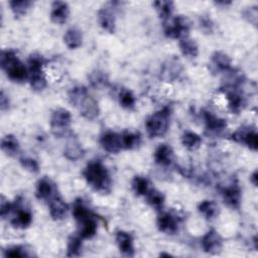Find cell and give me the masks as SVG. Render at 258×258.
<instances>
[{
	"instance_id": "6da1fadb",
	"label": "cell",
	"mask_w": 258,
	"mask_h": 258,
	"mask_svg": "<svg viewBox=\"0 0 258 258\" xmlns=\"http://www.w3.org/2000/svg\"><path fill=\"white\" fill-rule=\"evenodd\" d=\"M69 102L78 109L80 115L87 120H94L99 116L98 102L90 95L84 86H75L68 93Z\"/></svg>"
},
{
	"instance_id": "4dcf8cb0",
	"label": "cell",
	"mask_w": 258,
	"mask_h": 258,
	"mask_svg": "<svg viewBox=\"0 0 258 258\" xmlns=\"http://www.w3.org/2000/svg\"><path fill=\"white\" fill-rule=\"evenodd\" d=\"M182 145L188 150H197L202 144V138L192 131H185L181 136Z\"/></svg>"
},
{
	"instance_id": "277c9868",
	"label": "cell",
	"mask_w": 258,
	"mask_h": 258,
	"mask_svg": "<svg viewBox=\"0 0 258 258\" xmlns=\"http://www.w3.org/2000/svg\"><path fill=\"white\" fill-rule=\"evenodd\" d=\"M171 109L163 107L154 112L145 120V129L150 137H161L166 134L170 123Z\"/></svg>"
},
{
	"instance_id": "d6986e66",
	"label": "cell",
	"mask_w": 258,
	"mask_h": 258,
	"mask_svg": "<svg viewBox=\"0 0 258 258\" xmlns=\"http://www.w3.org/2000/svg\"><path fill=\"white\" fill-rule=\"evenodd\" d=\"M115 240L120 252L124 256H128V257L134 256V252H135L134 239L130 233L125 231H118L116 233Z\"/></svg>"
},
{
	"instance_id": "ab89813d",
	"label": "cell",
	"mask_w": 258,
	"mask_h": 258,
	"mask_svg": "<svg viewBox=\"0 0 258 258\" xmlns=\"http://www.w3.org/2000/svg\"><path fill=\"white\" fill-rule=\"evenodd\" d=\"M45 61H46L45 58L42 55H40L39 53H32L28 57V71H29V73L42 71V68H43Z\"/></svg>"
},
{
	"instance_id": "74e56055",
	"label": "cell",
	"mask_w": 258,
	"mask_h": 258,
	"mask_svg": "<svg viewBox=\"0 0 258 258\" xmlns=\"http://www.w3.org/2000/svg\"><path fill=\"white\" fill-rule=\"evenodd\" d=\"M132 188L137 196H145L149 190V182L146 177L136 175L133 177L131 182Z\"/></svg>"
},
{
	"instance_id": "e0dca14e",
	"label": "cell",
	"mask_w": 258,
	"mask_h": 258,
	"mask_svg": "<svg viewBox=\"0 0 258 258\" xmlns=\"http://www.w3.org/2000/svg\"><path fill=\"white\" fill-rule=\"evenodd\" d=\"M211 68L214 72L229 73L233 70L232 60L230 56L223 51H215L211 56Z\"/></svg>"
},
{
	"instance_id": "603a6c76",
	"label": "cell",
	"mask_w": 258,
	"mask_h": 258,
	"mask_svg": "<svg viewBox=\"0 0 258 258\" xmlns=\"http://www.w3.org/2000/svg\"><path fill=\"white\" fill-rule=\"evenodd\" d=\"M173 159V150L168 144H160L154 151V160L158 165L167 166Z\"/></svg>"
},
{
	"instance_id": "52a82bcc",
	"label": "cell",
	"mask_w": 258,
	"mask_h": 258,
	"mask_svg": "<svg viewBox=\"0 0 258 258\" xmlns=\"http://www.w3.org/2000/svg\"><path fill=\"white\" fill-rule=\"evenodd\" d=\"M240 86L241 85L225 84L224 87L222 88L227 100L228 107L234 114L240 113L243 110L244 106L246 105V100L240 90Z\"/></svg>"
},
{
	"instance_id": "9a60e30c",
	"label": "cell",
	"mask_w": 258,
	"mask_h": 258,
	"mask_svg": "<svg viewBox=\"0 0 258 258\" xmlns=\"http://www.w3.org/2000/svg\"><path fill=\"white\" fill-rule=\"evenodd\" d=\"M63 155L67 159L71 161L79 160L84 155V149L82 144L80 143L79 139L73 134L68 136L64 148H63Z\"/></svg>"
},
{
	"instance_id": "d590c367",
	"label": "cell",
	"mask_w": 258,
	"mask_h": 258,
	"mask_svg": "<svg viewBox=\"0 0 258 258\" xmlns=\"http://www.w3.org/2000/svg\"><path fill=\"white\" fill-rule=\"evenodd\" d=\"M82 237L79 236H71L68 240L67 246V256L69 257H76L80 256L82 252Z\"/></svg>"
},
{
	"instance_id": "8d00e7d4",
	"label": "cell",
	"mask_w": 258,
	"mask_h": 258,
	"mask_svg": "<svg viewBox=\"0 0 258 258\" xmlns=\"http://www.w3.org/2000/svg\"><path fill=\"white\" fill-rule=\"evenodd\" d=\"M32 2L29 0H12L9 2V6L13 14L17 17L23 16L30 9Z\"/></svg>"
},
{
	"instance_id": "7bdbcfd3",
	"label": "cell",
	"mask_w": 258,
	"mask_h": 258,
	"mask_svg": "<svg viewBox=\"0 0 258 258\" xmlns=\"http://www.w3.org/2000/svg\"><path fill=\"white\" fill-rule=\"evenodd\" d=\"M13 210V204H11L3 195L0 198V216L2 219H5L10 212Z\"/></svg>"
},
{
	"instance_id": "1f68e13d",
	"label": "cell",
	"mask_w": 258,
	"mask_h": 258,
	"mask_svg": "<svg viewBox=\"0 0 258 258\" xmlns=\"http://www.w3.org/2000/svg\"><path fill=\"white\" fill-rule=\"evenodd\" d=\"M89 82L91 84L92 87L96 88V89H102L108 86L109 84V79L108 76L101 70H95L93 71L89 77Z\"/></svg>"
},
{
	"instance_id": "f35d334b",
	"label": "cell",
	"mask_w": 258,
	"mask_h": 258,
	"mask_svg": "<svg viewBox=\"0 0 258 258\" xmlns=\"http://www.w3.org/2000/svg\"><path fill=\"white\" fill-rule=\"evenodd\" d=\"M119 103L125 109H133L136 104V99L130 90L122 89L119 93Z\"/></svg>"
},
{
	"instance_id": "5b68a950",
	"label": "cell",
	"mask_w": 258,
	"mask_h": 258,
	"mask_svg": "<svg viewBox=\"0 0 258 258\" xmlns=\"http://www.w3.org/2000/svg\"><path fill=\"white\" fill-rule=\"evenodd\" d=\"M72 123V115L69 110L64 108L55 109L50 116V131L57 137H68L71 134L70 126Z\"/></svg>"
},
{
	"instance_id": "f6af8a7d",
	"label": "cell",
	"mask_w": 258,
	"mask_h": 258,
	"mask_svg": "<svg viewBox=\"0 0 258 258\" xmlns=\"http://www.w3.org/2000/svg\"><path fill=\"white\" fill-rule=\"evenodd\" d=\"M200 26H201V29L206 33H212L214 31V23L212 19L206 15L200 18Z\"/></svg>"
},
{
	"instance_id": "2e32d148",
	"label": "cell",
	"mask_w": 258,
	"mask_h": 258,
	"mask_svg": "<svg viewBox=\"0 0 258 258\" xmlns=\"http://www.w3.org/2000/svg\"><path fill=\"white\" fill-rule=\"evenodd\" d=\"M157 227L160 232L172 235L177 232L178 229V219L175 215L165 212L158 216Z\"/></svg>"
},
{
	"instance_id": "d4e9b609",
	"label": "cell",
	"mask_w": 258,
	"mask_h": 258,
	"mask_svg": "<svg viewBox=\"0 0 258 258\" xmlns=\"http://www.w3.org/2000/svg\"><path fill=\"white\" fill-rule=\"evenodd\" d=\"M178 46L181 53L187 58H195L199 54V46L197 42L188 36L179 39Z\"/></svg>"
},
{
	"instance_id": "4316f807",
	"label": "cell",
	"mask_w": 258,
	"mask_h": 258,
	"mask_svg": "<svg viewBox=\"0 0 258 258\" xmlns=\"http://www.w3.org/2000/svg\"><path fill=\"white\" fill-rule=\"evenodd\" d=\"M78 225L80 228L79 235L82 237V239H91L97 233V223L94 216H91Z\"/></svg>"
},
{
	"instance_id": "60d3db41",
	"label": "cell",
	"mask_w": 258,
	"mask_h": 258,
	"mask_svg": "<svg viewBox=\"0 0 258 258\" xmlns=\"http://www.w3.org/2000/svg\"><path fill=\"white\" fill-rule=\"evenodd\" d=\"M4 255L6 257H27L29 256L28 250H26V247L21 245H15L8 247L5 250Z\"/></svg>"
},
{
	"instance_id": "3957f363",
	"label": "cell",
	"mask_w": 258,
	"mask_h": 258,
	"mask_svg": "<svg viewBox=\"0 0 258 258\" xmlns=\"http://www.w3.org/2000/svg\"><path fill=\"white\" fill-rule=\"evenodd\" d=\"M0 66L12 82L23 83L29 78L28 69L18 58L16 51L13 49H4L1 51Z\"/></svg>"
},
{
	"instance_id": "7c38bea8",
	"label": "cell",
	"mask_w": 258,
	"mask_h": 258,
	"mask_svg": "<svg viewBox=\"0 0 258 258\" xmlns=\"http://www.w3.org/2000/svg\"><path fill=\"white\" fill-rule=\"evenodd\" d=\"M203 250L210 254H217L223 247V239L221 235L214 229L209 230L201 240Z\"/></svg>"
},
{
	"instance_id": "8992f818",
	"label": "cell",
	"mask_w": 258,
	"mask_h": 258,
	"mask_svg": "<svg viewBox=\"0 0 258 258\" xmlns=\"http://www.w3.org/2000/svg\"><path fill=\"white\" fill-rule=\"evenodd\" d=\"M190 29V22L187 17L183 15H177L172 19H169L164 24V34L166 37L173 39H181L188 36Z\"/></svg>"
},
{
	"instance_id": "d6a6232c",
	"label": "cell",
	"mask_w": 258,
	"mask_h": 258,
	"mask_svg": "<svg viewBox=\"0 0 258 258\" xmlns=\"http://www.w3.org/2000/svg\"><path fill=\"white\" fill-rule=\"evenodd\" d=\"M145 196H146L147 203L149 204L150 207H152L157 211H160L163 209L164 196L162 195V192L153 188V189H149Z\"/></svg>"
},
{
	"instance_id": "4fadbf2b",
	"label": "cell",
	"mask_w": 258,
	"mask_h": 258,
	"mask_svg": "<svg viewBox=\"0 0 258 258\" xmlns=\"http://www.w3.org/2000/svg\"><path fill=\"white\" fill-rule=\"evenodd\" d=\"M13 204V210H15V217L11 220V224L16 228H27L32 222V215L27 209L22 208V200L17 199Z\"/></svg>"
},
{
	"instance_id": "83f0119b",
	"label": "cell",
	"mask_w": 258,
	"mask_h": 258,
	"mask_svg": "<svg viewBox=\"0 0 258 258\" xmlns=\"http://www.w3.org/2000/svg\"><path fill=\"white\" fill-rule=\"evenodd\" d=\"M153 6L159 18H161L164 22L170 19L173 12V8H174V4L172 1H168V0L155 1L153 2Z\"/></svg>"
},
{
	"instance_id": "ffe728a7",
	"label": "cell",
	"mask_w": 258,
	"mask_h": 258,
	"mask_svg": "<svg viewBox=\"0 0 258 258\" xmlns=\"http://www.w3.org/2000/svg\"><path fill=\"white\" fill-rule=\"evenodd\" d=\"M203 118L206 125V130L212 134H218L227 128V122L225 119L220 118L209 111L203 112Z\"/></svg>"
},
{
	"instance_id": "cb8c5ba5",
	"label": "cell",
	"mask_w": 258,
	"mask_h": 258,
	"mask_svg": "<svg viewBox=\"0 0 258 258\" xmlns=\"http://www.w3.org/2000/svg\"><path fill=\"white\" fill-rule=\"evenodd\" d=\"M63 42L71 49L79 48L83 43L82 30L76 26L70 27L63 35Z\"/></svg>"
},
{
	"instance_id": "e575fe53",
	"label": "cell",
	"mask_w": 258,
	"mask_h": 258,
	"mask_svg": "<svg viewBox=\"0 0 258 258\" xmlns=\"http://www.w3.org/2000/svg\"><path fill=\"white\" fill-rule=\"evenodd\" d=\"M29 83L34 91H42L47 85L43 71L29 73Z\"/></svg>"
},
{
	"instance_id": "ac0fdd59",
	"label": "cell",
	"mask_w": 258,
	"mask_h": 258,
	"mask_svg": "<svg viewBox=\"0 0 258 258\" xmlns=\"http://www.w3.org/2000/svg\"><path fill=\"white\" fill-rule=\"evenodd\" d=\"M48 208H49L50 217L56 221L63 219L67 216V213L69 211L68 204L57 194H55L48 201Z\"/></svg>"
},
{
	"instance_id": "b9f144b4",
	"label": "cell",
	"mask_w": 258,
	"mask_h": 258,
	"mask_svg": "<svg viewBox=\"0 0 258 258\" xmlns=\"http://www.w3.org/2000/svg\"><path fill=\"white\" fill-rule=\"evenodd\" d=\"M20 164L21 166L26 169L29 172L37 173L39 171V165L38 162L31 157H22L20 158Z\"/></svg>"
},
{
	"instance_id": "f1b7e54d",
	"label": "cell",
	"mask_w": 258,
	"mask_h": 258,
	"mask_svg": "<svg viewBox=\"0 0 258 258\" xmlns=\"http://www.w3.org/2000/svg\"><path fill=\"white\" fill-rule=\"evenodd\" d=\"M200 214L207 220H213L219 215V207L214 201L205 200L201 202L198 206Z\"/></svg>"
},
{
	"instance_id": "484cf974",
	"label": "cell",
	"mask_w": 258,
	"mask_h": 258,
	"mask_svg": "<svg viewBox=\"0 0 258 258\" xmlns=\"http://www.w3.org/2000/svg\"><path fill=\"white\" fill-rule=\"evenodd\" d=\"M1 149L8 156H15L18 154L20 145L14 135L7 134L1 139Z\"/></svg>"
},
{
	"instance_id": "7402d4cb",
	"label": "cell",
	"mask_w": 258,
	"mask_h": 258,
	"mask_svg": "<svg viewBox=\"0 0 258 258\" xmlns=\"http://www.w3.org/2000/svg\"><path fill=\"white\" fill-rule=\"evenodd\" d=\"M55 194V186L48 177H42L37 181L35 196L38 200L49 201Z\"/></svg>"
},
{
	"instance_id": "ba28073f",
	"label": "cell",
	"mask_w": 258,
	"mask_h": 258,
	"mask_svg": "<svg viewBox=\"0 0 258 258\" xmlns=\"http://www.w3.org/2000/svg\"><path fill=\"white\" fill-rule=\"evenodd\" d=\"M182 73V64L175 56H170L163 61L159 71V78L164 82L176 81Z\"/></svg>"
},
{
	"instance_id": "8fae6325",
	"label": "cell",
	"mask_w": 258,
	"mask_h": 258,
	"mask_svg": "<svg viewBox=\"0 0 258 258\" xmlns=\"http://www.w3.org/2000/svg\"><path fill=\"white\" fill-rule=\"evenodd\" d=\"M115 2L111 3L110 5H106L104 7H102L99 11H98V22L100 24V26L110 32L113 33L115 31V27H116V17H115Z\"/></svg>"
},
{
	"instance_id": "30bf717a",
	"label": "cell",
	"mask_w": 258,
	"mask_h": 258,
	"mask_svg": "<svg viewBox=\"0 0 258 258\" xmlns=\"http://www.w3.org/2000/svg\"><path fill=\"white\" fill-rule=\"evenodd\" d=\"M231 139L235 142L247 145L252 150H256L258 146L257 132L250 127H242L238 129L231 135Z\"/></svg>"
},
{
	"instance_id": "44dd1931",
	"label": "cell",
	"mask_w": 258,
	"mask_h": 258,
	"mask_svg": "<svg viewBox=\"0 0 258 258\" xmlns=\"http://www.w3.org/2000/svg\"><path fill=\"white\" fill-rule=\"evenodd\" d=\"M70 15V7L64 1H54L51 4L50 20L55 24H63Z\"/></svg>"
},
{
	"instance_id": "c3c4849f",
	"label": "cell",
	"mask_w": 258,
	"mask_h": 258,
	"mask_svg": "<svg viewBox=\"0 0 258 258\" xmlns=\"http://www.w3.org/2000/svg\"><path fill=\"white\" fill-rule=\"evenodd\" d=\"M217 4L218 5H228V4H231V2H225V1H219V2H217Z\"/></svg>"
},
{
	"instance_id": "7dc6e473",
	"label": "cell",
	"mask_w": 258,
	"mask_h": 258,
	"mask_svg": "<svg viewBox=\"0 0 258 258\" xmlns=\"http://www.w3.org/2000/svg\"><path fill=\"white\" fill-rule=\"evenodd\" d=\"M250 181H251L255 186H257V183H258V173H257L256 170L251 174V176H250Z\"/></svg>"
},
{
	"instance_id": "ee69618b",
	"label": "cell",
	"mask_w": 258,
	"mask_h": 258,
	"mask_svg": "<svg viewBox=\"0 0 258 258\" xmlns=\"http://www.w3.org/2000/svg\"><path fill=\"white\" fill-rule=\"evenodd\" d=\"M244 17L252 24L256 25L257 24V18H258V10H257V6H251L248 7L246 10H244L243 12Z\"/></svg>"
},
{
	"instance_id": "5bb4252c",
	"label": "cell",
	"mask_w": 258,
	"mask_h": 258,
	"mask_svg": "<svg viewBox=\"0 0 258 258\" xmlns=\"http://www.w3.org/2000/svg\"><path fill=\"white\" fill-rule=\"evenodd\" d=\"M100 144L103 149L109 153H118L121 149H123L121 135L113 131L103 133L100 137Z\"/></svg>"
},
{
	"instance_id": "9c48e42d",
	"label": "cell",
	"mask_w": 258,
	"mask_h": 258,
	"mask_svg": "<svg viewBox=\"0 0 258 258\" xmlns=\"http://www.w3.org/2000/svg\"><path fill=\"white\" fill-rule=\"evenodd\" d=\"M224 203L232 209H238L241 204V188L236 181H231L220 188Z\"/></svg>"
},
{
	"instance_id": "836d02e7",
	"label": "cell",
	"mask_w": 258,
	"mask_h": 258,
	"mask_svg": "<svg viewBox=\"0 0 258 258\" xmlns=\"http://www.w3.org/2000/svg\"><path fill=\"white\" fill-rule=\"evenodd\" d=\"M120 135L123 149H133L140 144V135L138 133L125 131Z\"/></svg>"
},
{
	"instance_id": "bcb514c9",
	"label": "cell",
	"mask_w": 258,
	"mask_h": 258,
	"mask_svg": "<svg viewBox=\"0 0 258 258\" xmlns=\"http://www.w3.org/2000/svg\"><path fill=\"white\" fill-rule=\"evenodd\" d=\"M10 105V101L8 96L5 94V92L2 90L0 93V109L1 111H5L9 108Z\"/></svg>"
},
{
	"instance_id": "7a4b0ae2",
	"label": "cell",
	"mask_w": 258,
	"mask_h": 258,
	"mask_svg": "<svg viewBox=\"0 0 258 258\" xmlns=\"http://www.w3.org/2000/svg\"><path fill=\"white\" fill-rule=\"evenodd\" d=\"M83 175L94 190L101 194L110 192L112 179L107 167L100 160L90 161L84 168Z\"/></svg>"
},
{
	"instance_id": "f546056e",
	"label": "cell",
	"mask_w": 258,
	"mask_h": 258,
	"mask_svg": "<svg viewBox=\"0 0 258 258\" xmlns=\"http://www.w3.org/2000/svg\"><path fill=\"white\" fill-rule=\"evenodd\" d=\"M73 216L77 223H81L84 220L90 218L93 216L91 211L87 208V206L84 204V202L81 199H78L74 205H73Z\"/></svg>"
}]
</instances>
